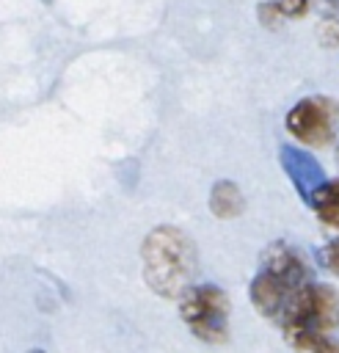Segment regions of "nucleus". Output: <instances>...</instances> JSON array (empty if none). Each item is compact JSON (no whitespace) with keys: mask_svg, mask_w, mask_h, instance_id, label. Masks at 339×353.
I'll use <instances>...</instances> for the list:
<instances>
[{"mask_svg":"<svg viewBox=\"0 0 339 353\" xmlns=\"http://www.w3.org/2000/svg\"><path fill=\"white\" fill-rule=\"evenodd\" d=\"M267 8L278 17H303L309 11V0H267Z\"/></svg>","mask_w":339,"mask_h":353,"instance_id":"nucleus-10","label":"nucleus"},{"mask_svg":"<svg viewBox=\"0 0 339 353\" xmlns=\"http://www.w3.org/2000/svg\"><path fill=\"white\" fill-rule=\"evenodd\" d=\"M243 204H245L243 193H240V188L234 182L220 179V182L212 185V190H209V210H212V215H218V218H237L243 212Z\"/></svg>","mask_w":339,"mask_h":353,"instance_id":"nucleus-8","label":"nucleus"},{"mask_svg":"<svg viewBox=\"0 0 339 353\" xmlns=\"http://www.w3.org/2000/svg\"><path fill=\"white\" fill-rule=\"evenodd\" d=\"M309 207L328 229L331 240L339 243V179H325L309 199Z\"/></svg>","mask_w":339,"mask_h":353,"instance_id":"nucleus-7","label":"nucleus"},{"mask_svg":"<svg viewBox=\"0 0 339 353\" xmlns=\"http://www.w3.org/2000/svg\"><path fill=\"white\" fill-rule=\"evenodd\" d=\"M295 353H339V342L331 339L328 334H314V336H306L300 342L292 345Z\"/></svg>","mask_w":339,"mask_h":353,"instance_id":"nucleus-9","label":"nucleus"},{"mask_svg":"<svg viewBox=\"0 0 339 353\" xmlns=\"http://www.w3.org/2000/svg\"><path fill=\"white\" fill-rule=\"evenodd\" d=\"M284 127L303 146H328L339 130V108L328 97H303L289 108Z\"/></svg>","mask_w":339,"mask_h":353,"instance_id":"nucleus-5","label":"nucleus"},{"mask_svg":"<svg viewBox=\"0 0 339 353\" xmlns=\"http://www.w3.org/2000/svg\"><path fill=\"white\" fill-rule=\"evenodd\" d=\"M339 317V301L336 292L328 284H317V281H306L284 306L281 312V331L287 336L289 345L314 336V334H325Z\"/></svg>","mask_w":339,"mask_h":353,"instance_id":"nucleus-3","label":"nucleus"},{"mask_svg":"<svg viewBox=\"0 0 339 353\" xmlns=\"http://www.w3.org/2000/svg\"><path fill=\"white\" fill-rule=\"evenodd\" d=\"M309 276H311V270L306 265V256L295 245H289L284 240L267 245L262 251L256 276L251 279V287H248L254 309L267 320H278L284 306L289 303V298L306 281H311Z\"/></svg>","mask_w":339,"mask_h":353,"instance_id":"nucleus-2","label":"nucleus"},{"mask_svg":"<svg viewBox=\"0 0 339 353\" xmlns=\"http://www.w3.org/2000/svg\"><path fill=\"white\" fill-rule=\"evenodd\" d=\"M30 353H44V350H30Z\"/></svg>","mask_w":339,"mask_h":353,"instance_id":"nucleus-13","label":"nucleus"},{"mask_svg":"<svg viewBox=\"0 0 339 353\" xmlns=\"http://www.w3.org/2000/svg\"><path fill=\"white\" fill-rule=\"evenodd\" d=\"M320 265L325 268V270H331L333 276H339V243H328V245H322L320 248Z\"/></svg>","mask_w":339,"mask_h":353,"instance_id":"nucleus-11","label":"nucleus"},{"mask_svg":"<svg viewBox=\"0 0 339 353\" xmlns=\"http://www.w3.org/2000/svg\"><path fill=\"white\" fill-rule=\"evenodd\" d=\"M179 314L190 334L207 345L229 339V298L218 284H190L179 298Z\"/></svg>","mask_w":339,"mask_h":353,"instance_id":"nucleus-4","label":"nucleus"},{"mask_svg":"<svg viewBox=\"0 0 339 353\" xmlns=\"http://www.w3.org/2000/svg\"><path fill=\"white\" fill-rule=\"evenodd\" d=\"M328 8H333V11H339V0H322Z\"/></svg>","mask_w":339,"mask_h":353,"instance_id":"nucleus-12","label":"nucleus"},{"mask_svg":"<svg viewBox=\"0 0 339 353\" xmlns=\"http://www.w3.org/2000/svg\"><path fill=\"white\" fill-rule=\"evenodd\" d=\"M278 160H281L284 174L289 176L292 188L298 190V196L309 204L311 193L325 182V171H322V165L317 163V157L309 154V152L300 149V146L284 143V146L278 149Z\"/></svg>","mask_w":339,"mask_h":353,"instance_id":"nucleus-6","label":"nucleus"},{"mask_svg":"<svg viewBox=\"0 0 339 353\" xmlns=\"http://www.w3.org/2000/svg\"><path fill=\"white\" fill-rule=\"evenodd\" d=\"M141 262L149 290L157 292L160 298L176 301L196 279L198 251L182 229L163 223L143 237Z\"/></svg>","mask_w":339,"mask_h":353,"instance_id":"nucleus-1","label":"nucleus"}]
</instances>
